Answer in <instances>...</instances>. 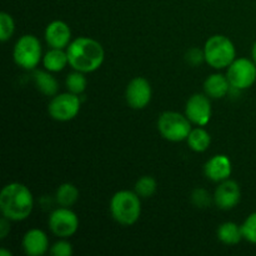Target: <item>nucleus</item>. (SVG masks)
I'll use <instances>...</instances> for the list:
<instances>
[{
  "label": "nucleus",
  "instance_id": "f257e3e1",
  "mask_svg": "<svg viewBox=\"0 0 256 256\" xmlns=\"http://www.w3.org/2000/svg\"><path fill=\"white\" fill-rule=\"evenodd\" d=\"M69 65L72 70L84 74L95 72L102 65L105 59V50L98 40L88 36H80L72 40L66 48Z\"/></svg>",
  "mask_w": 256,
  "mask_h": 256
},
{
  "label": "nucleus",
  "instance_id": "f03ea898",
  "mask_svg": "<svg viewBox=\"0 0 256 256\" xmlns=\"http://www.w3.org/2000/svg\"><path fill=\"white\" fill-rule=\"evenodd\" d=\"M34 209V196L26 185L10 182L0 192V210L2 216L10 222H22L28 219Z\"/></svg>",
  "mask_w": 256,
  "mask_h": 256
},
{
  "label": "nucleus",
  "instance_id": "7ed1b4c3",
  "mask_svg": "<svg viewBox=\"0 0 256 256\" xmlns=\"http://www.w3.org/2000/svg\"><path fill=\"white\" fill-rule=\"evenodd\" d=\"M142 198L132 190H120L110 199V214L118 224L132 226L142 215Z\"/></svg>",
  "mask_w": 256,
  "mask_h": 256
},
{
  "label": "nucleus",
  "instance_id": "20e7f679",
  "mask_svg": "<svg viewBox=\"0 0 256 256\" xmlns=\"http://www.w3.org/2000/svg\"><path fill=\"white\" fill-rule=\"evenodd\" d=\"M205 62L214 69L220 70L229 66L236 59V49L232 40L225 35H212L204 45Z\"/></svg>",
  "mask_w": 256,
  "mask_h": 256
},
{
  "label": "nucleus",
  "instance_id": "39448f33",
  "mask_svg": "<svg viewBox=\"0 0 256 256\" xmlns=\"http://www.w3.org/2000/svg\"><path fill=\"white\" fill-rule=\"evenodd\" d=\"M42 42L35 35L25 34L16 40L12 49V59L24 70H35L42 62Z\"/></svg>",
  "mask_w": 256,
  "mask_h": 256
},
{
  "label": "nucleus",
  "instance_id": "423d86ee",
  "mask_svg": "<svg viewBox=\"0 0 256 256\" xmlns=\"http://www.w3.org/2000/svg\"><path fill=\"white\" fill-rule=\"evenodd\" d=\"M192 129V122L186 115L178 112H164L158 119V130L168 142H184L188 139Z\"/></svg>",
  "mask_w": 256,
  "mask_h": 256
},
{
  "label": "nucleus",
  "instance_id": "0eeeda50",
  "mask_svg": "<svg viewBox=\"0 0 256 256\" xmlns=\"http://www.w3.org/2000/svg\"><path fill=\"white\" fill-rule=\"evenodd\" d=\"M80 108H82V100L79 95L66 92L52 98L48 105V112L50 118L56 122H70L76 118Z\"/></svg>",
  "mask_w": 256,
  "mask_h": 256
},
{
  "label": "nucleus",
  "instance_id": "6e6552de",
  "mask_svg": "<svg viewBox=\"0 0 256 256\" xmlns=\"http://www.w3.org/2000/svg\"><path fill=\"white\" fill-rule=\"evenodd\" d=\"M226 76L232 88L249 89L256 82V62L249 58H236L228 66Z\"/></svg>",
  "mask_w": 256,
  "mask_h": 256
},
{
  "label": "nucleus",
  "instance_id": "1a4fd4ad",
  "mask_svg": "<svg viewBox=\"0 0 256 256\" xmlns=\"http://www.w3.org/2000/svg\"><path fill=\"white\" fill-rule=\"evenodd\" d=\"M49 229L59 239H69L79 229V218L70 208L60 206L50 214Z\"/></svg>",
  "mask_w": 256,
  "mask_h": 256
},
{
  "label": "nucleus",
  "instance_id": "9d476101",
  "mask_svg": "<svg viewBox=\"0 0 256 256\" xmlns=\"http://www.w3.org/2000/svg\"><path fill=\"white\" fill-rule=\"evenodd\" d=\"M152 89L149 80L142 76L132 79L125 90V100L132 109H145L152 102Z\"/></svg>",
  "mask_w": 256,
  "mask_h": 256
},
{
  "label": "nucleus",
  "instance_id": "9b49d317",
  "mask_svg": "<svg viewBox=\"0 0 256 256\" xmlns=\"http://www.w3.org/2000/svg\"><path fill=\"white\" fill-rule=\"evenodd\" d=\"M212 109L210 98L206 94H194L188 99L185 115L196 126H205L212 119Z\"/></svg>",
  "mask_w": 256,
  "mask_h": 256
},
{
  "label": "nucleus",
  "instance_id": "f8f14e48",
  "mask_svg": "<svg viewBox=\"0 0 256 256\" xmlns=\"http://www.w3.org/2000/svg\"><path fill=\"white\" fill-rule=\"evenodd\" d=\"M212 196H214V204L216 205V208L222 210H232L238 206L242 200V189L235 180L229 178L220 182Z\"/></svg>",
  "mask_w": 256,
  "mask_h": 256
},
{
  "label": "nucleus",
  "instance_id": "ddd939ff",
  "mask_svg": "<svg viewBox=\"0 0 256 256\" xmlns=\"http://www.w3.org/2000/svg\"><path fill=\"white\" fill-rule=\"evenodd\" d=\"M44 38L49 48L66 49L72 42V29L62 20H54L45 28Z\"/></svg>",
  "mask_w": 256,
  "mask_h": 256
},
{
  "label": "nucleus",
  "instance_id": "4468645a",
  "mask_svg": "<svg viewBox=\"0 0 256 256\" xmlns=\"http://www.w3.org/2000/svg\"><path fill=\"white\" fill-rule=\"evenodd\" d=\"M205 176L214 182H222L229 179L232 172V164L229 156L216 154L210 158L204 165Z\"/></svg>",
  "mask_w": 256,
  "mask_h": 256
},
{
  "label": "nucleus",
  "instance_id": "2eb2a0df",
  "mask_svg": "<svg viewBox=\"0 0 256 256\" xmlns=\"http://www.w3.org/2000/svg\"><path fill=\"white\" fill-rule=\"evenodd\" d=\"M22 246L28 256H42L49 250V238L42 230L30 229L22 236Z\"/></svg>",
  "mask_w": 256,
  "mask_h": 256
},
{
  "label": "nucleus",
  "instance_id": "dca6fc26",
  "mask_svg": "<svg viewBox=\"0 0 256 256\" xmlns=\"http://www.w3.org/2000/svg\"><path fill=\"white\" fill-rule=\"evenodd\" d=\"M232 85L226 75L220 72L209 75L204 82V92L210 99H222L230 92Z\"/></svg>",
  "mask_w": 256,
  "mask_h": 256
},
{
  "label": "nucleus",
  "instance_id": "f3484780",
  "mask_svg": "<svg viewBox=\"0 0 256 256\" xmlns=\"http://www.w3.org/2000/svg\"><path fill=\"white\" fill-rule=\"evenodd\" d=\"M32 80H34V84L36 86V89L39 90L42 94L46 95V96H55L58 94V90H59V82L55 79V76L52 75V72H48L46 69L39 70L35 69L34 74H32Z\"/></svg>",
  "mask_w": 256,
  "mask_h": 256
},
{
  "label": "nucleus",
  "instance_id": "a211bd4d",
  "mask_svg": "<svg viewBox=\"0 0 256 256\" xmlns=\"http://www.w3.org/2000/svg\"><path fill=\"white\" fill-rule=\"evenodd\" d=\"M42 66L50 72H59L69 65L66 49H56L50 48L42 56Z\"/></svg>",
  "mask_w": 256,
  "mask_h": 256
},
{
  "label": "nucleus",
  "instance_id": "6ab92c4d",
  "mask_svg": "<svg viewBox=\"0 0 256 256\" xmlns=\"http://www.w3.org/2000/svg\"><path fill=\"white\" fill-rule=\"evenodd\" d=\"M216 236L218 239L225 245H236L244 239V238H242V225H238L236 222H222V224L218 228Z\"/></svg>",
  "mask_w": 256,
  "mask_h": 256
},
{
  "label": "nucleus",
  "instance_id": "aec40b11",
  "mask_svg": "<svg viewBox=\"0 0 256 256\" xmlns=\"http://www.w3.org/2000/svg\"><path fill=\"white\" fill-rule=\"evenodd\" d=\"M186 142L192 152H204L209 149L210 144H212V136L204 128L198 126L192 129Z\"/></svg>",
  "mask_w": 256,
  "mask_h": 256
},
{
  "label": "nucleus",
  "instance_id": "412c9836",
  "mask_svg": "<svg viewBox=\"0 0 256 256\" xmlns=\"http://www.w3.org/2000/svg\"><path fill=\"white\" fill-rule=\"evenodd\" d=\"M79 199V190L72 182H64L60 185L55 192V202L64 208H72Z\"/></svg>",
  "mask_w": 256,
  "mask_h": 256
},
{
  "label": "nucleus",
  "instance_id": "4be33fe9",
  "mask_svg": "<svg viewBox=\"0 0 256 256\" xmlns=\"http://www.w3.org/2000/svg\"><path fill=\"white\" fill-rule=\"evenodd\" d=\"M65 86H66L68 92H72V94H76L79 96L84 94L88 86V80L84 72L74 70L72 72L68 74L65 78Z\"/></svg>",
  "mask_w": 256,
  "mask_h": 256
},
{
  "label": "nucleus",
  "instance_id": "5701e85b",
  "mask_svg": "<svg viewBox=\"0 0 256 256\" xmlns=\"http://www.w3.org/2000/svg\"><path fill=\"white\" fill-rule=\"evenodd\" d=\"M156 180L152 176L145 175V176H142L140 179H138V182H135L134 192H136L140 198H142V199H148V198H152V195L156 192Z\"/></svg>",
  "mask_w": 256,
  "mask_h": 256
},
{
  "label": "nucleus",
  "instance_id": "b1692460",
  "mask_svg": "<svg viewBox=\"0 0 256 256\" xmlns=\"http://www.w3.org/2000/svg\"><path fill=\"white\" fill-rule=\"evenodd\" d=\"M14 32L15 22L12 15L5 12H0V40L6 42L14 35Z\"/></svg>",
  "mask_w": 256,
  "mask_h": 256
},
{
  "label": "nucleus",
  "instance_id": "393cba45",
  "mask_svg": "<svg viewBox=\"0 0 256 256\" xmlns=\"http://www.w3.org/2000/svg\"><path fill=\"white\" fill-rule=\"evenodd\" d=\"M242 238L256 245V212H252L242 224Z\"/></svg>",
  "mask_w": 256,
  "mask_h": 256
},
{
  "label": "nucleus",
  "instance_id": "a878e982",
  "mask_svg": "<svg viewBox=\"0 0 256 256\" xmlns=\"http://www.w3.org/2000/svg\"><path fill=\"white\" fill-rule=\"evenodd\" d=\"M212 202H214V196L209 194V192L202 188H198L192 194V202L199 209H205L210 206Z\"/></svg>",
  "mask_w": 256,
  "mask_h": 256
},
{
  "label": "nucleus",
  "instance_id": "bb28decb",
  "mask_svg": "<svg viewBox=\"0 0 256 256\" xmlns=\"http://www.w3.org/2000/svg\"><path fill=\"white\" fill-rule=\"evenodd\" d=\"M50 252L54 256H72L74 250H72V245L68 242L66 239H60L52 246L50 248Z\"/></svg>",
  "mask_w": 256,
  "mask_h": 256
},
{
  "label": "nucleus",
  "instance_id": "cd10ccee",
  "mask_svg": "<svg viewBox=\"0 0 256 256\" xmlns=\"http://www.w3.org/2000/svg\"><path fill=\"white\" fill-rule=\"evenodd\" d=\"M185 60L192 66H199L202 62H205L204 49H199V48H192L188 50L185 54Z\"/></svg>",
  "mask_w": 256,
  "mask_h": 256
},
{
  "label": "nucleus",
  "instance_id": "c85d7f7f",
  "mask_svg": "<svg viewBox=\"0 0 256 256\" xmlns=\"http://www.w3.org/2000/svg\"><path fill=\"white\" fill-rule=\"evenodd\" d=\"M10 232V220L8 218L2 216L0 222V239L4 240L6 235Z\"/></svg>",
  "mask_w": 256,
  "mask_h": 256
},
{
  "label": "nucleus",
  "instance_id": "c756f323",
  "mask_svg": "<svg viewBox=\"0 0 256 256\" xmlns=\"http://www.w3.org/2000/svg\"><path fill=\"white\" fill-rule=\"evenodd\" d=\"M252 59L256 62V42H254V45H252Z\"/></svg>",
  "mask_w": 256,
  "mask_h": 256
},
{
  "label": "nucleus",
  "instance_id": "7c9ffc66",
  "mask_svg": "<svg viewBox=\"0 0 256 256\" xmlns=\"http://www.w3.org/2000/svg\"><path fill=\"white\" fill-rule=\"evenodd\" d=\"M12 254L10 252H6L5 249H2L0 250V256H12Z\"/></svg>",
  "mask_w": 256,
  "mask_h": 256
}]
</instances>
